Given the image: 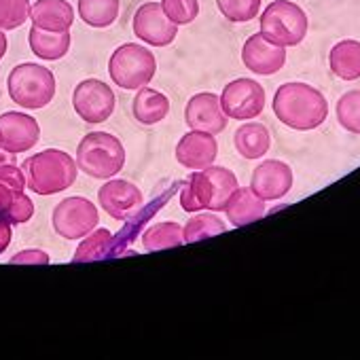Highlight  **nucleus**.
Segmentation results:
<instances>
[{
    "label": "nucleus",
    "instance_id": "7ed1b4c3",
    "mask_svg": "<svg viewBox=\"0 0 360 360\" xmlns=\"http://www.w3.org/2000/svg\"><path fill=\"white\" fill-rule=\"evenodd\" d=\"M77 159L58 148H47L24 161L26 187L37 195H56L77 180Z\"/></svg>",
    "mask_w": 360,
    "mask_h": 360
},
{
    "label": "nucleus",
    "instance_id": "2f4dec72",
    "mask_svg": "<svg viewBox=\"0 0 360 360\" xmlns=\"http://www.w3.org/2000/svg\"><path fill=\"white\" fill-rule=\"evenodd\" d=\"M159 5L176 26H187L200 15V0H161Z\"/></svg>",
    "mask_w": 360,
    "mask_h": 360
},
{
    "label": "nucleus",
    "instance_id": "4468645a",
    "mask_svg": "<svg viewBox=\"0 0 360 360\" xmlns=\"http://www.w3.org/2000/svg\"><path fill=\"white\" fill-rule=\"evenodd\" d=\"M98 202L115 221H127L140 212L144 198L142 191L129 180H108L98 191Z\"/></svg>",
    "mask_w": 360,
    "mask_h": 360
},
{
    "label": "nucleus",
    "instance_id": "72a5a7b5",
    "mask_svg": "<svg viewBox=\"0 0 360 360\" xmlns=\"http://www.w3.org/2000/svg\"><path fill=\"white\" fill-rule=\"evenodd\" d=\"M11 263H15V265H49V255L39 248H30V250L18 252L15 257H11Z\"/></svg>",
    "mask_w": 360,
    "mask_h": 360
},
{
    "label": "nucleus",
    "instance_id": "5701e85b",
    "mask_svg": "<svg viewBox=\"0 0 360 360\" xmlns=\"http://www.w3.org/2000/svg\"><path fill=\"white\" fill-rule=\"evenodd\" d=\"M233 142H236V150L244 159H261L271 146V136L265 125L246 123L236 131Z\"/></svg>",
    "mask_w": 360,
    "mask_h": 360
},
{
    "label": "nucleus",
    "instance_id": "393cba45",
    "mask_svg": "<svg viewBox=\"0 0 360 360\" xmlns=\"http://www.w3.org/2000/svg\"><path fill=\"white\" fill-rule=\"evenodd\" d=\"M119 0H79V18L91 28H108L119 18Z\"/></svg>",
    "mask_w": 360,
    "mask_h": 360
},
{
    "label": "nucleus",
    "instance_id": "6ab92c4d",
    "mask_svg": "<svg viewBox=\"0 0 360 360\" xmlns=\"http://www.w3.org/2000/svg\"><path fill=\"white\" fill-rule=\"evenodd\" d=\"M225 214L233 227H244L265 217V202L257 198L250 187H238L225 206Z\"/></svg>",
    "mask_w": 360,
    "mask_h": 360
},
{
    "label": "nucleus",
    "instance_id": "b1692460",
    "mask_svg": "<svg viewBox=\"0 0 360 360\" xmlns=\"http://www.w3.org/2000/svg\"><path fill=\"white\" fill-rule=\"evenodd\" d=\"M0 217H5L11 225L28 223L34 217V204L24 191L0 183Z\"/></svg>",
    "mask_w": 360,
    "mask_h": 360
},
{
    "label": "nucleus",
    "instance_id": "9b49d317",
    "mask_svg": "<svg viewBox=\"0 0 360 360\" xmlns=\"http://www.w3.org/2000/svg\"><path fill=\"white\" fill-rule=\"evenodd\" d=\"M134 34L153 47H167L178 34V26L167 20L159 3H144L134 13Z\"/></svg>",
    "mask_w": 360,
    "mask_h": 360
},
{
    "label": "nucleus",
    "instance_id": "7c9ffc66",
    "mask_svg": "<svg viewBox=\"0 0 360 360\" xmlns=\"http://www.w3.org/2000/svg\"><path fill=\"white\" fill-rule=\"evenodd\" d=\"M30 18V0H0V30H15Z\"/></svg>",
    "mask_w": 360,
    "mask_h": 360
},
{
    "label": "nucleus",
    "instance_id": "cd10ccee",
    "mask_svg": "<svg viewBox=\"0 0 360 360\" xmlns=\"http://www.w3.org/2000/svg\"><path fill=\"white\" fill-rule=\"evenodd\" d=\"M225 231L227 227L217 214H198L183 227V238L187 244H191V242H200V240H206Z\"/></svg>",
    "mask_w": 360,
    "mask_h": 360
},
{
    "label": "nucleus",
    "instance_id": "f3484780",
    "mask_svg": "<svg viewBox=\"0 0 360 360\" xmlns=\"http://www.w3.org/2000/svg\"><path fill=\"white\" fill-rule=\"evenodd\" d=\"M219 144L214 140V134L193 129L180 138L176 146V159L187 169H204L217 161Z\"/></svg>",
    "mask_w": 360,
    "mask_h": 360
},
{
    "label": "nucleus",
    "instance_id": "ddd939ff",
    "mask_svg": "<svg viewBox=\"0 0 360 360\" xmlns=\"http://www.w3.org/2000/svg\"><path fill=\"white\" fill-rule=\"evenodd\" d=\"M41 138V127L39 121L26 112H5L0 115V148L20 155L37 146Z\"/></svg>",
    "mask_w": 360,
    "mask_h": 360
},
{
    "label": "nucleus",
    "instance_id": "c85d7f7f",
    "mask_svg": "<svg viewBox=\"0 0 360 360\" xmlns=\"http://www.w3.org/2000/svg\"><path fill=\"white\" fill-rule=\"evenodd\" d=\"M337 121L349 134H360V89H352L337 100Z\"/></svg>",
    "mask_w": 360,
    "mask_h": 360
},
{
    "label": "nucleus",
    "instance_id": "a878e982",
    "mask_svg": "<svg viewBox=\"0 0 360 360\" xmlns=\"http://www.w3.org/2000/svg\"><path fill=\"white\" fill-rule=\"evenodd\" d=\"M183 244H185L183 227H180L178 223H157L142 233V246L150 252L178 248Z\"/></svg>",
    "mask_w": 360,
    "mask_h": 360
},
{
    "label": "nucleus",
    "instance_id": "c756f323",
    "mask_svg": "<svg viewBox=\"0 0 360 360\" xmlns=\"http://www.w3.org/2000/svg\"><path fill=\"white\" fill-rule=\"evenodd\" d=\"M217 7L225 20L233 24H246L259 15L261 0H217Z\"/></svg>",
    "mask_w": 360,
    "mask_h": 360
},
{
    "label": "nucleus",
    "instance_id": "20e7f679",
    "mask_svg": "<svg viewBox=\"0 0 360 360\" xmlns=\"http://www.w3.org/2000/svg\"><path fill=\"white\" fill-rule=\"evenodd\" d=\"M125 165V148L121 140L106 131L87 134L77 146V167L98 180L117 176Z\"/></svg>",
    "mask_w": 360,
    "mask_h": 360
},
{
    "label": "nucleus",
    "instance_id": "a211bd4d",
    "mask_svg": "<svg viewBox=\"0 0 360 360\" xmlns=\"http://www.w3.org/2000/svg\"><path fill=\"white\" fill-rule=\"evenodd\" d=\"M32 26L47 32H66L75 24V9L68 0H37L30 5Z\"/></svg>",
    "mask_w": 360,
    "mask_h": 360
},
{
    "label": "nucleus",
    "instance_id": "412c9836",
    "mask_svg": "<svg viewBox=\"0 0 360 360\" xmlns=\"http://www.w3.org/2000/svg\"><path fill=\"white\" fill-rule=\"evenodd\" d=\"M328 66L341 81L360 79V41H339L328 53Z\"/></svg>",
    "mask_w": 360,
    "mask_h": 360
},
{
    "label": "nucleus",
    "instance_id": "423d86ee",
    "mask_svg": "<svg viewBox=\"0 0 360 360\" xmlns=\"http://www.w3.org/2000/svg\"><path fill=\"white\" fill-rule=\"evenodd\" d=\"M9 96L15 104L28 110L45 108L56 96V77L41 64H20L9 72Z\"/></svg>",
    "mask_w": 360,
    "mask_h": 360
},
{
    "label": "nucleus",
    "instance_id": "e433bc0d",
    "mask_svg": "<svg viewBox=\"0 0 360 360\" xmlns=\"http://www.w3.org/2000/svg\"><path fill=\"white\" fill-rule=\"evenodd\" d=\"M0 163H15V161H13V155L0 148Z\"/></svg>",
    "mask_w": 360,
    "mask_h": 360
},
{
    "label": "nucleus",
    "instance_id": "f8f14e48",
    "mask_svg": "<svg viewBox=\"0 0 360 360\" xmlns=\"http://www.w3.org/2000/svg\"><path fill=\"white\" fill-rule=\"evenodd\" d=\"M292 169L288 163L278 159H267L259 163L252 172L250 189L263 202H276L288 195L292 189Z\"/></svg>",
    "mask_w": 360,
    "mask_h": 360
},
{
    "label": "nucleus",
    "instance_id": "dca6fc26",
    "mask_svg": "<svg viewBox=\"0 0 360 360\" xmlns=\"http://www.w3.org/2000/svg\"><path fill=\"white\" fill-rule=\"evenodd\" d=\"M185 121L191 129L208 131V134H221L227 127L229 117L221 108V98L217 94H198L187 102L185 108Z\"/></svg>",
    "mask_w": 360,
    "mask_h": 360
},
{
    "label": "nucleus",
    "instance_id": "f704fd0d",
    "mask_svg": "<svg viewBox=\"0 0 360 360\" xmlns=\"http://www.w3.org/2000/svg\"><path fill=\"white\" fill-rule=\"evenodd\" d=\"M11 238H13V229H11V223L5 219V217H0V255H3L9 244H11Z\"/></svg>",
    "mask_w": 360,
    "mask_h": 360
},
{
    "label": "nucleus",
    "instance_id": "6e6552de",
    "mask_svg": "<svg viewBox=\"0 0 360 360\" xmlns=\"http://www.w3.org/2000/svg\"><path fill=\"white\" fill-rule=\"evenodd\" d=\"M51 223L56 233L62 236L64 240H81L98 227L100 214L89 200L66 198L56 206Z\"/></svg>",
    "mask_w": 360,
    "mask_h": 360
},
{
    "label": "nucleus",
    "instance_id": "bb28decb",
    "mask_svg": "<svg viewBox=\"0 0 360 360\" xmlns=\"http://www.w3.org/2000/svg\"><path fill=\"white\" fill-rule=\"evenodd\" d=\"M110 246H112V233L108 229H94L89 233V238H85L81 242V246L77 248L72 261L75 263H85V261L104 259L108 255Z\"/></svg>",
    "mask_w": 360,
    "mask_h": 360
},
{
    "label": "nucleus",
    "instance_id": "2eb2a0df",
    "mask_svg": "<svg viewBox=\"0 0 360 360\" xmlns=\"http://www.w3.org/2000/svg\"><path fill=\"white\" fill-rule=\"evenodd\" d=\"M242 62L244 66L261 77L276 75L286 64V47H278L263 39V34H252L242 47Z\"/></svg>",
    "mask_w": 360,
    "mask_h": 360
},
{
    "label": "nucleus",
    "instance_id": "9d476101",
    "mask_svg": "<svg viewBox=\"0 0 360 360\" xmlns=\"http://www.w3.org/2000/svg\"><path fill=\"white\" fill-rule=\"evenodd\" d=\"M72 106L85 123L98 125L115 112V94L104 81L85 79L75 87Z\"/></svg>",
    "mask_w": 360,
    "mask_h": 360
},
{
    "label": "nucleus",
    "instance_id": "c9c22d12",
    "mask_svg": "<svg viewBox=\"0 0 360 360\" xmlns=\"http://www.w3.org/2000/svg\"><path fill=\"white\" fill-rule=\"evenodd\" d=\"M7 47H9L7 34H5V30H0V60L5 58V53H7Z\"/></svg>",
    "mask_w": 360,
    "mask_h": 360
},
{
    "label": "nucleus",
    "instance_id": "1a4fd4ad",
    "mask_svg": "<svg viewBox=\"0 0 360 360\" xmlns=\"http://www.w3.org/2000/svg\"><path fill=\"white\" fill-rule=\"evenodd\" d=\"M221 98V108L229 119H255L265 108V89L255 79H236L225 85Z\"/></svg>",
    "mask_w": 360,
    "mask_h": 360
},
{
    "label": "nucleus",
    "instance_id": "f257e3e1",
    "mask_svg": "<svg viewBox=\"0 0 360 360\" xmlns=\"http://www.w3.org/2000/svg\"><path fill=\"white\" fill-rule=\"evenodd\" d=\"M274 112L286 127L309 131L326 121L328 102L316 87L307 83H284L274 96Z\"/></svg>",
    "mask_w": 360,
    "mask_h": 360
},
{
    "label": "nucleus",
    "instance_id": "0eeeda50",
    "mask_svg": "<svg viewBox=\"0 0 360 360\" xmlns=\"http://www.w3.org/2000/svg\"><path fill=\"white\" fill-rule=\"evenodd\" d=\"M110 79L117 87L134 91L140 87H146L157 72V60L155 56L136 43H125L110 56L108 62Z\"/></svg>",
    "mask_w": 360,
    "mask_h": 360
},
{
    "label": "nucleus",
    "instance_id": "4be33fe9",
    "mask_svg": "<svg viewBox=\"0 0 360 360\" xmlns=\"http://www.w3.org/2000/svg\"><path fill=\"white\" fill-rule=\"evenodd\" d=\"M131 110H134V117H136L138 123L155 125V123H159V121H163L167 117L169 100L161 91H157V89L140 87L136 98H134Z\"/></svg>",
    "mask_w": 360,
    "mask_h": 360
},
{
    "label": "nucleus",
    "instance_id": "f03ea898",
    "mask_svg": "<svg viewBox=\"0 0 360 360\" xmlns=\"http://www.w3.org/2000/svg\"><path fill=\"white\" fill-rule=\"evenodd\" d=\"M238 178L231 169L208 165L198 169L180 191V206L185 212H223L229 198L238 189Z\"/></svg>",
    "mask_w": 360,
    "mask_h": 360
},
{
    "label": "nucleus",
    "instance_id": "aec40b11",
    "mask_svg": "<svg viewBox=\"0 0 360 360\" xmlns=\"http://www.w3.org/2000/svg\"><path fill=\"white\" fill-rule=\"evenodd\" d=\"M28 43H30L32 53L39 60L56 62V60H62L68 53L72 39H70V30H66V32H47V30H41V28L32 26L30 34H28Z\"/></svg>",
    "mask_w": 360,
    "mask_h": 360
},
{
    "label": "nucleus",
    "instance_id": "473e14b6",
    "mask_svg": "<svg viewBox=\"0 0 360 360\" xmlns=\"http://www.w3.org/2000/svg\"><path fill=\"white\" fill-rule=\"evenodd\" d=\"M0 183H5L18 191L26 189V174L15 163H0Z\"/></svg>",
    "mask_w": 360,
    "mask_h": 360
},
{
    "label": "nucleus",
    "instance_id": "39448f33",
    "mask_svg": "<svg viewBox=\"0 0 360 360\" xmlns=\"http://www.w3.org/2000/svg\"><path fill=\"white\" fill-rule=\"evenodd\" d=\"M309 20L290 0H274L261 13V34L278 47H297L305 39Z\"/></svg>",
    "mask_w": 360,
    "mask_h": 360
}]
</instances>
